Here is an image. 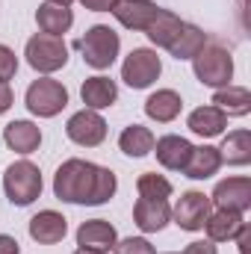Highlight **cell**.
Listing matches in <instances>:
<instances>
[{
    "label": "cell",
    "mask_w": 251,
    "mask_h": 254,
    "mask_svg": "<svg viewBox=\"0 0 251 254\" xmlns=\"http://www.w3.org/2000/svg\"><path fill=\"white\" fill-rule=\"evenodd\" d=\"M48 3H57V6H71L74 0H48Z\"/></svg>",
    "instance_id": "cell-36"
},
{
    "label": "cell",
    "mask_w": 251,
    "mask_h": 254,
    "mask_svg": "<svg viewBox=\"0 0 251 254\" xmlns=\"http://www.w3.org/2000/svg\"><path fill=\"white\" fill-rule=\"evenodd\" d=\"M74 254H95V252H86V249H77Z\"/></svg>",
    "instance_id": "cell-37"
},
{
    "label": "cell",
    "mask_w": 251,
    "mask_h": 254,
    "mask_svg": "<svg viewBox=\"0 0 251 254\" xmlns=\"http://www.w3.org/2000/svg\"><path fill=\"white\" fill-rule=\"evenodd\" d=\"M3 142H6L9 151L27 157V154H33V151H39V145H42V130H39V125H33V122H27V119H15V122H9V125L3 127Z\"/></svg>",
    "instance_id": "cell-16"
},
{
    "label": "cell",
    "mask_w": 251,
    "mask_h": 254,
    "mask_svg": "<svg viewBox=\"0 0 251 254\" xmlns=\"http://www.w3.org/2000/svg\"><path fill=\"white\" fill-rule=\"evenodd\" d=\"M83 3V9H89V12H110L119 0H80Z\"/></svg>",
    "instance_id": "cell-33"
},
{
    "label": "cell",
    "mask_w": 251,
    "mask_h": 254,
    "mask_svg": "<svg viewBox=\"0 0 251 254\" xmlns=\"http://www.w3.org/2000/svg\"><path fill=\"white\" fill-rule=\"evenodd\" d=\"M133 222L142 234H157L172 222V207L169 201H157V198H139L133 204Z\"/></svg>",
    "instance_id": "cell-14"
},
{
    "label": "cell",
    "mask_w": 251,
    "mask_h": 254,
    "mask_svg": "<svg viewBox=\"0 0 251 254\" xmlns=\"http://www.w3.org/2000/svg\"><path fill=\"white\" fill-rule=\"evenodd\" d=\"M113 18L125 27V30H136V33H145L151 27V21L157 18L160 6L154 0H119L113 9Z\"/></svg>",
    "instance_id": "cell-12"
},
{
    "label": "cell",
    "mask_w": 251,
    "mask_h": 254,
    "mask_svg": "<svg viewBox=\"0 0 251 254\" xmlns=\"http://www.w3.org/2000/svg\"><path fill=\"white\" fill-rule=\"evenodd\" d=\"M154 142H157V136L142 125L125 127L122 136H119V148L125 151L127 157H148L154 151Z\"/></svg>",
    "instance_id": "cell-26"
},
{
    "label": "cell",
    "mask_w": 251,
    "mask_h": 254,
    "mask_svg": "<svg viewBox=\"0 0 251 254\" xmlns=\"http://www.w3.org/2000/svg\"><path fill=\"white\" fill-rule=\"evenodd\" d=\"M36 24L42 33L48 36H65L74 24V12L68 6H57V3H42L36 9Z\"/></svg>",
    "instance_id": "cell-25"
},
{
    "label": "cell",
    "mask_w": 251,
    "mask_h": 254,
    "mask_svg": "<svg viewBox=\"0 0 251 254\" xmlns=\"http://www.w3.org/2000/svg\"><path fill=\"white\" fill-rule=\"evenodd\" d=\"M80 54H83V63L95 71H107L110 65L119 60V51H122V39L119 33L110 27V24H95L86 30V36L77 42Z\"/></svg>",
    "instance_id": "cell-3"
},
{
    "label": "cell",
    "mask_w": 251,
    "mask_h": 254,
    "mask_svg": "<svg viewBox=\"0 0 251 254\" xmlns=\"http://www.w3.org/2000/svg\"><path fill=\"white\" fill-rule=\"evenodd\" d=\"M65 234H68V219L57 210H39L30 219V237L39 246H57L65 240Z\"/></svg>",
    "instance_id": "cell-15"
},
{
    "label": "cell",
    "mask_w": 251,
    "mask_h": 254,
    "mask_svg": "<svg viewBox=\"0 0 251 254\" xmlns=\"http://www.w3.org/2000/svg\"><path fill=\"white\" fill-rule=\"evenodd\" d=\"M219 157L228 166H249L251 163V130H246V127L231 130L222 139V145H219Z\"/></svg>",
    "instance_id": "cell-24"
},
{
    "label": "cell",
    "mask_w": 251,
    "mask_h": 254,
    "mask_svg": "<svg viewBox=\"0 0 251 254\" xmlns=\"http://www.w3.org/2000/svg\"><path fill=\"white\" fill-rule=\"evenodd\" d=\"M136 190H139V198H157V201H169L172 198V184L157 175V172H148L136 181Z\"/></svg>",
    "instance_id": "cell-28"
},
{
    "label": "cell",
    "mask_w": 251,
    "mask_h": 254,
    "mask_svg": "<svg viewBox=\"0 0 251 254\" xmlns=\"http://www.w3.org/2000/svg\"><path fill=\"white\" fill-rule=\"evenodd\" d=\"M15 104V95H12V86L9 83H0V116L9 113V107Z\"/></svg>",
    "instance_id": "cell-32"
},
{
    "label": "cell",
    "mask_w": 251,
    "mask_h": 254,
    "mask_svg": "<svg viewBox=\"0 0 251 254\" xmlns=\"http://www.w3.org/2000/svg\"><path fill=\"white\" fill-rule=\"evenodd\" d=\"M210 204H216V210H234L246 216V210L251 207V181L246 175L219 181L210 195Z\"/></svg>",
    "instance_id": "cell-10"
},
{
    "label": "cell",
    "mask_w": 251,
    "mask_h": 254,
    "mask_svg": "<svg viewBox=\"0 0 251 254\" xmlns=\"http://www.w3.org/2000/svg\"><path fill=\"white\" fill-rule=\"evenodd\" d=\"M184 254H216V243H210V240H198V243H189Z\"/></svg>",
    "instance_id": "cell-31"
},
{
    "label": "cell",
    "mask_w": 251,
    "mask_h": 254,
    "mask_svg": "<svg viewBox=\"0 0 251 254\" xmlns=\"http://www.w3.org/2000/svg\"><path fill=\"white\" fill-rule=\"evenodd\" d=\"M24 57H27V65L33 71H39L42 77H48V74L65 68V63H68V45L63 42V36L36 33V36L27 39Z\"/></svg>",
    "instance_id": "cell-5"
},
{
    "label": "cell",
    "mask_w": 251,
    "mask_h": 254,
    "mask_svg": "<svg viewBox=\"0 0 251 254\" xmlns=\"http://www.w3.org/2000/svg\"><path fill=\"white\" fill-rule=\"evenodd\" d=\"M24 104L33 116L39 119H54L68 107V89L54 77H39L27 86L24 92Z\"/></svg>",
    "instance_id": "cell-6"
},
{
    "label": "cell",
    "mask_w": 251,
    "mask_h": 254,
    "mask_svg": "<svg viewBox=\"0 0 251 254\" xmlns=\"http://www.w3.org/2000/svg\"><path fill=\"white\" fill-rule=\"evenodd\" d=\"M189 63H192L195 80L201 86L222 89V86H231V80H234V57L222 45H210L207 42Z\"/></svg>",
    "instance_id": "cell-2"
},
{
    "label": "cell",
    "mask_w": 251,
    "mask_h": 254,
    "mask_svg": "<svg viewBox=\"0 0 251 254\" xmlns=\"http://www.w3.org/2000/svg\"><path fill=\"white\" fill-rule=\"evenodd\" d=\"M65 133H68V139L74 142V145H80V148H98L104 139H107V122H104V116L98 113V110H80V113H74L71 119H68V125H65Z\"/></svg>",
    "instance_id": "cell-8"
},
{
    "label": "cell",
    "mask_w": 251,
    "mask_h": 254,
    "mask_svg": "<svg viewBox=\"0 0 251 254\" xmlns=\"http://www.w3.org/2000/svg\"><path fill=\"white\" fill-rule=\"evenodd\" d=\"M181 110H184V101H181V95H178L175 89H157V92L145 101V116H148L151 122H157V125L175 122V119L181 116Z\"/></svg>",
    "instance_id": "cell-20"
},
{
    "label": "cell",
    "mask_w": 251,
    "mask_h": 254,
    "mask_svg": "<svg viewBox=\"0 0 251 254\" xmlns=\"http://www.w3.org/2000/svg\"><path fill=\"white\" fill-rule=\"evenodd\" d=\"M243 228H246L243 213L216 210V213L207 216V222H204L201 231H207V240H210V243H231V240H237V234H240Z\"/></svg>",
    "instance_id": "cell-18"
},
{
    "label": "cell",
    "mask_w": 251,
    "mask_h": 254,
    "mask_svg": "<svg viewBox=\"0 0 251 254\" xmlns=\"http://www.w3.org/2000/svg\"><path fill=\"white\" fill-rule=\"evenodd\" d=\"M18 74V57L12 48L0 45V83H9L12 77Z\"/></svg>",
    "instance_id": "cell-30"
},
{
    "label": "cell",
    "mask_w": 251,
    "mask_h": 254,
    "mask_svg": "<svg viewBox=\"0 0 251 254\" xmlns=\"http://www.w3.org/2000/svg\"><path fill=\"white\" fill-rule=\"evenodd\" d=\"M119 190V178L107 166H95L89 160L71 157L54 175V195L65 204H86L101 207Z\"/></svg>",
    "instance_id": "cell-1"
},
{
    "label": "cell",
    "mask_w": 251,
    "mask_h": 254,
    "mask_svg": "<svg viewBox=\"0 0 251 254\" xmlns=\"http://www.w3.org/2000/svg\"><path fill=\"white\" fill-rule=\"evenodd\" d=\"M42 172L36 163L30 160H18L6 169L3 175V192L15 207H30L39 195H42Z\"/></svg>",
    "instance_id": "cell-4"
},
{
    "label": "cell",
    "mask_w": 251,
    "mask_h": 254,
    "mask_svg": "<svg viewBox=\"0 0 251 254\" xmlns=\"http://www.w3.org/2000/svg\"><path fill=\"white\" fill-rule=\"evenodd\" d=\"M192 148H195V145H192L189 139L178 136V133H166V136H160V139L154 142V151H151V154H157V163H160L163 169H169V172H184Z\"/></svg>",
    "instance_id": "cell-13"
},
{
    "label": "cell",
    "mask_w": 251,
    "mask_h": 254,
    "mask_svg": "<svg viewBox=\"0 0 251 254\" xmlns=\"http://www.w3.org/2000/svg\"><path fill=\"white\" fill-rule=\"evenodd\" d=\"M113 254H157L154 246L145 240V237H127V240H119Z\"/></svg>",
    "instance_id": "cell-29"
},
{
    "label": "cell",
    "mask_w": 251,
    "mask_h": 254,
    "mask_svg": "<svg viewBox=\"0 0 251 254\" xmlns=\"http://www.w3.org/2000/svg\"><path fill=\"white\" fill-rule=\"evenodd\" d=\"M166 254H178V252H166Z\"/></svg>",
    "instance_id": "cell-38"
},
{
    "label": "cell",
    "mask_w": 251,
    "mask_h": 254,
    "mask_svg": "<svg viewBox=\"0 0 251 254\" xmlns=\"http://www.w3.org/2000/svg\"><path fill=\"white\" fill-rule=\"evenodd\" d=\"M181 30H184V21L175 12H169V9H160L157 18L151 21V27L145 30V36H148V42L154 48H166L169 51L175 45V39L181 36Z\"/></svg>",
    "instance_id": "cell-22"
},
{
    "label": "cell",
    "mask_w": 251,
    "mask_h": 254,
    "mask_svg": "<svg viewBox=\"0 0 251 254\" xmlns=\"http://www.w3.org/2000/svg\"><path fill=\"white\" fill-rule=\"evenodd\" d=\"M222 169V157H219V148L216 145H198L192 148L187 166H184V175L192 181H207L213 178L216 172Z\"/></svg>",
    "instance_id": "cell-21"
},
{
    "label": "cell",
    "mask_w": 251,
    "mask_h": 254,
    "mask_svg": "<svg viewBox=\"0 0 251 254\" xmlns=\"http://www.w3.org/2000/svg\"><path fill=\"white\" fill-rule=\"evenodd\" d=\"M207 42H210V39H207V33H204L201 27H195V24H187V21H184V30H181V36L175 39V45L169 48V54H172L178 63H184V60H192Z\"/></svg>",
    "instance_id": "cell-27"
},
{
    "label": "cell",
    "mask_w": 251,
    "mask_h": 254,
    "mask_svg": "<svg viewBox=\"0 0 251 254\" xmlns=\"http://www.w3.org/2000/svg\"><path fill=\"white\" fill-rule=\"evenodd\" d=\"M210 213H213L210 195H204V192H198V190L184 192V195L178 198V204L172 207L175 225H178L181 231H189V234H192V231H201Z\"/></svg>",
    "instance_id": "cell-9"
},
{
    "label": "cell",
    "mask_w": 251,
    "mask_h": 254,
    "mask_svg": "<svg viewBox=\"0 0 251 254\" xmlns=\"http://www.w3.org/2000/svg\"><path fill=\"white\" fill-rule=\"evenodd\" d=\"M249 243H251V228L246 225V228L237 234V246H240V254H249Z\"/></svg>",
    "instance_id": "cell-35"
},
{
    "label": "cell",
    "mask_w": 251,
    "mask_h": 254,
    "mask_svg": "<svg viewBox=\"0 0 251 254\" xmlns=\"http://www.w3.org/2000/svg\"><path fill=\"white\" fill-rule=\"evenodd\" d=\"M80 98L86 104V110H107L119 101V86L116 80L104 77V74H95V77H86L83 86H80Z\"/></svg>",
    "instance_id": "cell-17"
},
{
    "label": "cell",
    "mask_w": 251,
    "mask_h": 254,
    "mask_svg": "<svg viewBox=\"0 0 251 254\" xmlns=\"http://www.w3.org/2000/svg\"><path fill=\"white\" fill-rule=\"evenodd\" d=\"M163 74V60L151 48H133L122 63V80L130 89H148Z\"/></svg>",
    "instance_id": "cell-7"
},
{
    "label": "cell",
    "mask_w": 251,
    "mask_h": 254,
    "mask_svg": "<svg viewBox=\"0 0 251 254\" xmlns=\"http://www.w3.org/2000/svg\"><path fill=\"white\" fill-rule=\"evenodd\" d=\"M187 127L195 136H204V139H213V136H222L225 127H228V116L213 107V104H204V107H195L187 119Z\"/></svg>",
    "instance_id": "cell-19"
},
{
    "label": "cell",
    "mask_w": 251,
    "mask_h": 254,
    "mask_svg": "<svg viewBox=\"0 0 251 254\" xmlns=\"http://www.w3.org/2000/svg\"><path fill=\"white\" fill-rule=\"evenodd\" d=\"M119 243V231L107 219H89L77 228V246L95 254H110Z\"/></svg>",
    "instance_id": "cell-11"
},
{
    "label": "cell",
    "mask_w": 251,
    "mask_h": 254,
    "mask_svg": "<svg viewBox=\"0 0 251 254\" xmlns=\"http://www.w3.org/2000/svg\"><path fill=\"white\" fill-rule=\"evenodd\" d=\"M213 107H219L225 116H237V119H243V116H249L251 113V92L246 86H222V89H216L213 92V101H210Z\"/></svg>",
    "instance_id": "cell-23"
},
{
    "label": "cell",
    "mask_w": 251,
    "mask_h": 254,
    "mask_svg": "<svg viewBox=\"0 0 251 254\" xmlns=\"http://www.w3.org/2000/svg\"><path fill=\"white\" fill-rule=\"evenodd\" d=\"M0 254H21L18 240H15V237H9V234H0Z\"/></svg>",
    "instance_id": "cell-34"
}]
</instances>
